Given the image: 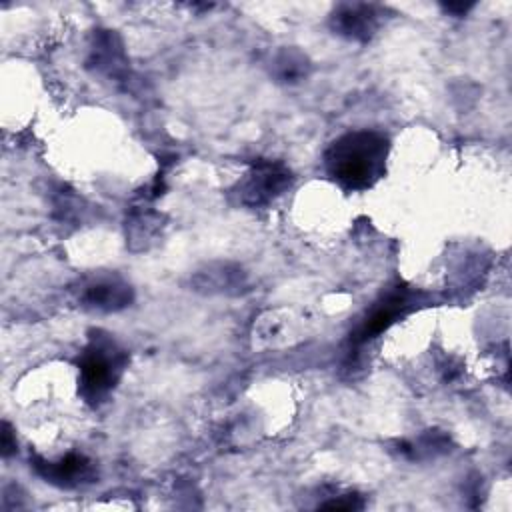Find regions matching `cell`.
<instances>
[{"label":"cell","mask_w":512,"mask_h":512,"mask_svg":"<svg viewBox=\"0 0 512 512\" xmlns=\"http://www.w3.org/2000/svg\"><path fill=\"white\" fill-rule=\"evenodd\" d=\"M390 140L376 130H352L324 150V170L348 192L372 188L386 174Z\"/></svg>","instance_id":"cell-1"},{"label":"cell","mask_w":512,"mask_h":512,"mask_svg":"<svg viewBox=\"0 0 512 512\" xmlns=\"http://www.w3.org/2000/svg\"><path fill=\"white\" fill-rule=\"evenodd\" d=\"M128 366V352L106 332L92 330L78 356V392L90 406H100L118 386Z\"/></svg>","instance_id":"cell-2"},{"label":"cell","mask_w":512,"mask_h":512,"mask_svg":"<svg viewBox=\"0 0 512 512\" xmlns=\"http://www.w3.org/2000/svg\"><path fill=\"white\" fill-rule=\"evenodd\" d=\"M294 176L280 160H256L250 170L232 186L230 196L246 208H262L282 196Z\"/></svg>","instance_id":"cell-3"},{"label":"cell","mask_w":512,"mask_h":512,"mask_svg":"<svg viewBox=\"0 0 512 512\" xmlns=\"http://www.w3.org/2000/svg\"><path fill=\"white\" fill-rule=\"evenodd\" d=\"M418 302V292L408 286H394L390 288L366 314V318L360 322L356 332L352 334L354 344H364L378 334H382L386 328H390L400 316L410 312Z\"/></svg>","instance_id":"cell-4"},{"label":"cell","mask_w":512,"mask_h":512,"mask_svg":"<svg viewBox=\"0 0 512 512\" xmlns=\"http://www.w3.org/2000/svg\"><path fill=\"white\" fill-rule=\"evenodd\" d=\"M382 20L384 10L378 4L344 2L332 10L330 28L334 30V34L346 40L368 42L378 32Z\"/></svg>","instance_id":"cell-5"},{"label":"cell","mask_w":512,"mask_h":512,"mask_svg":"<svg viewBox=\"0 0 512 512\" xmlns=\"http://www.w3.org/2000/svg\"><path fill=\"white\" fill-rule=\"evenodd\" d=\"M134 298L132 286L116 276V274H102L88 278L80 288V304L88 310L96 312H116L130 306Z\"/></svg>","instance_id":"cell-6"},{"label":"cell","mask_w":512,"mask_h":512,"mask_svg":"<svg viewBox=\"0 0 512 512\" xmlns=\"http://www.w3.org/2000/svg\"><path fill=\"white\" fill-rule=\"evenodd\" d=\"M30 462H32L34 472L40 478H44L46 482L60 486V488H76V486L92 482L96 476L92 460L78 452H70L56 462L44 460L40 456H32Z\"/></svg>","instance_id":"cell-7"},{"label":"cell","mask_w":512,"mask_h":512,"mask_svg":"<svg viewBox=\"0 0 512 512\" xmlns=\"http://www.w3.org/2000/svg\"><path fill=\"white\" fill-rule=\"evenodd\" d=\"M192 286L204 294H236L246 286V274L236 264L216 262L198 270L192 276Z\"/></svg>","instance_id":"cell-8"},{"label":"cell","mask_w":512,"mask_h":512,"mask_svg":"<svg viewBox=\"0 0 512 512\" xmlns=\"http://www.w3.org/2000/svg\"><path fill=\"white\" fill-rule=\"evenodd\" d=\"M90 64L96 66V70L106 72V74H120L122 70H126V60H124V52H122V44L118 40V36L110 30H98L96 34V42L92 48V58Z\"/></svg>","instance_id":"cell-9"},{"label":"cell","mask_w":512,"mask_h":512,"mask_svg":"<svg viewBox=\"0 0 512 512\" xmlns=\"http://www.w3.org/2000/svg\"><path fill=\"white\" fill-rule=\"evenodd\" d=\"M270 72L276 78V82L296 84V82H300V80H304L308 76L310 60L298 48H282L272 58Z\"/></svg>","instance_id":"cell-10"},{"label":"cell","mask_w":512,"mask_h":512,"mask_svg":"<svg viewBox=\"0 0 512 512\" xmlns=\"http://www.w3.org/2000/svg\"><path fill=\"white\" fill-rule=\"evenodd\" d=\"M446 448H448V436L438 430H428L416 442H398V454H402L408 460L432 458L436 454L446 452Z\"/></svg>","instance_id":"cell-11"},{"label":"cell","mask_w":512,"mask_h":512,"mask_svg":"<svg viewBox=\"0 0 512 512\" xmlns=\"http://www.w3.org/2000/svg\"><path fill=\"white\" fill-rule=\"evenodd\" d=\"M160 220L162 216L156 214V212H134L126 224V236H128V242L130 246L134 248L136 242H140V248H146L152 238L156 236V232L160 230Z\"/></svg>","instance_id":"cell-12"},{"label":"cell","mask_w":512,"mask_h":512,"mask_svg":"<svg viewBox=\"0 0 512 512\" xmlns=\"http://www.w3.org/2000/svg\"><path fill=\"white\" fill-rule=\"evenodd\" d=\"M322 508H330V510H360V508H364V500H362V496H358V494H342V496H336L334 500H328V502H324V504H320Z\"/></svg>","instance_id":"cell-13"},{"label":"cell","mask_w":512,"mask_h":512,"mask_svg":"<svg viewBox=\"0 0 512 512\" xmlns=\"http://www.w3.org/2000/svg\"><path fill=\"white\" fill-rule=\"evenodd\" d=\"M14 452H16V438L12 436V428L8 426V422H4L2 424V456L8 458Z\"/></svg>","instance_id":"cell-14"},{"label":"cell","mask_w":512,"mask_h":512,"mask_svg":"<svg viewBox=\"0 0 512 512\" xmlns=\"http://www.w3.org/2000/svg\"><path fill=\"white\" fill-rule=\"evenodd\" d=\"M444 8H446L448 12H454V14L460 16V14H464L468 8H472V4H446Z\"/></svg>","instance_id":"cell-15"}]
</instances>
